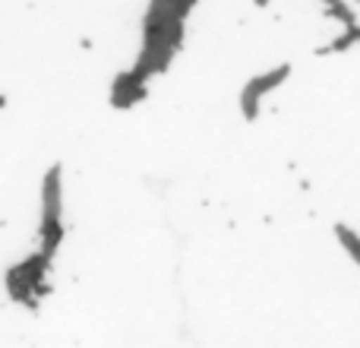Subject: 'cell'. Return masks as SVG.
I'll use <instances>...</instances> for the list:
<instances>
[{
    "label": "cell",
    "mask_w": 360,
    "mask_h": 348,
    "mask_svg": "<svg viewBox=\"0 0 360 348\" xmlns=\"http://www.w3.org/2000/svg\"><path fill=\"white\" fill-rule=\"evenodd\" d=\"M186 42V19H180L165 0H149L143 16V48L133 61V73L152 82L155 76L168 73L174 57L184 51Z\"/></svg>",
    "instance_id": "obj_1"
},
{
    "label": "cell",
    "mask_w": 360,
    "mask_h": 348,
    "mask_svg": "<svg viewBox=\"0 0 360 348\" xmlns=\"http://www.w3.org/2000/svg\"><path fill=\"white\" fill-rule=\"evenodd\" d=\"M319 6H323V13L329 19H335V23H342V29H348V25L357 23V13L351 4H345V0H316Z\"/></svg>",
    "instance_id": "obj_7"
},
{
    "label": "cell",
    "mask_w": 360,
    "mask_h": 348,
    "mask_svg": "<svg viewBox=\"0 0 360 348\" xmlns=\"http://www.w3.org/2000/svg\"><path fill=\"white\" fill-rule=\"evenodd\" d=\"M165 4H168L171 10H174L177 16H180V19H190V13L196 10V4H199V0H165Z\"/></svg>",
    "instance_id": "obj_9"
},
{
    "label": "cell",
    "mask_w": 360,
    "mask_h": 348,
    "mask_svg": "<svg viewBox=\"0 0 360 348\" xmlns=\"http://www.w3.org/2000/svg\"><path fill=\"white\" fill-rule=\"evenodd\" d=\"M67 225H63V165L54 162L41 178V222H38V254L54 263L60 254Z\"/></svg>",
    "instance_id": "obj_2"
},
{
    "label": "cell",
    "mask_w": 360,
    "mask_h": 348,
    "mask_svg": "<svg viewBox=\"0 0 360 348\" xmlns=\"http://www.w3.org/2000/svg\"><path fill=\"white\" fill-rule=\"evenodd\" d=\"M0 108H6V95H0Z\"/></svg>",
    "instance_id": "obj_10"
},
{
    "label": "cell",
    "mask_w": 360,
    "mask_h": 348,
    "mask_svg": "<svg viewBox=\"0 0 360 348\" xmlns=\"http://www.w3.org/2000/svg\"><path fill=\"white\" fill-rule=\"evenodd\" d=\"M149 99V82L143 80V76H136L133 70H124V73H117L111 80V95H108V101H111V108H117V111H130V108H136L139 101Z\"/></svg>",
    "instance_id": "obj_5"
},
{
    "label": "cell",
    "mask_w": 360,
    "mask_h": 348,
    "mask_svg": "<svg viewBox=\"0 0 360 348\" xmlns=\"http://www.w3.org/2000/svg\"><path fill=\"white\" fill-rule=\"evenodd\" d=\"M332 231H335V237H338V244H342L345 250H348V256L360 266V235L351 225H342V222H335L332 225Z\"/></svg>",
    "instance_id": "obj_8"
},
{
    "label": "cell",
    "mask_w": 360,
    "mask_h": 348,
    "mask_svg": "<svg viewBox=\"0 0 360 348\" xmlns=\"http://www.w3.org/2000/svg\"><path fill=\"white\" fill-rule=\"evenodd\" d=\"M360 48V23L348 25V29H342V35H335L332 42L319 44L316 48V57H335V54H348V51Z\"/></svg>",
    "instance_id": "obj_6"
},
{
    "label": "cell",
    "mask_w": 360,
    "mask_h": 348,
    "mask_svg": "<svg viewBox=\"0 0 360 348\" xmlns=\"http://www.w3.org/2000/svg\"><path fill=\"white\" fill-rule=\"evenodd\" d=\"M291 73H294V67L285 61V63H275V67H269V70H262V73L250 76V80L240 86V95H237L240 118L247 120V124H256V120H259V114H262V101H266L272 92H278V89L291 80Z\"/></svg>",
    "instance_id": "obj_4"
},
{
    "label": "cell",
    "mask_w": 360,
    "mask_h": 348,
    "mask_svg": "<svg viewBox=\"0 0 360 348\" xmlns=\"http://www.w3.org/2000/svg\"><path fill=\"white\" fill-rule=\"evenodd\" d=\"M48 273H51V260H44L38 250H32L25 260H19L16 266L6 269V294H10L16 304L29 307V311H38L41 298L51 292Z\"/></svg>",
    "instance_id": "obj_3"
}]
</instances>
